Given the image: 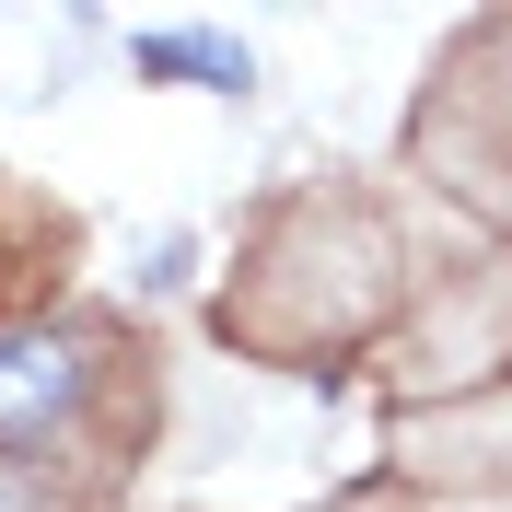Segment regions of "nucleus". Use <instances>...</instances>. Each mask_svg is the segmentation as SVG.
<instances>
[{"label":"nucleus","mask_w":512,"mask_h":512,"mask_svg":"<svg viewBox=\"0 0 512 512\" xmlns=\"http://www.w3.org/2000/svg\"><path fill=\"white\" fill-rule=\"evenodd\" d=\"M0 512H24V501H12V489H0Z\"/></svg>","instance_id":"7ed1b4c3"},{"label":"nucleus","mask_w":512,"mask_h":512,"mask_svg":"<svg viewBox=\"0 0 512 512\" xmlns=\"http://www.w3.org/2000/svg\"><path fill=\"white\" fill-rule=\"evenodd\" d=\"M140 70H163V82H198V94H245V82H256V59L233 47V35H187V24L140 35Z\"/></svg>","instance_id":"f03ea898"},{"label":"nucleus","mask_w":512,"mask_h":512,"mask_svg":"<svg viewBox=\"0 0 512 512\" xmlns=\"http://www.w3.org/2000/svg\"><path fill=\"white\" fill-rule=\"evenodd\" d=\"M70 408H82V338L12 326L0 338V443H47Z\"/></svg>","instance_id":"f257e3e1"}]
</instances>
